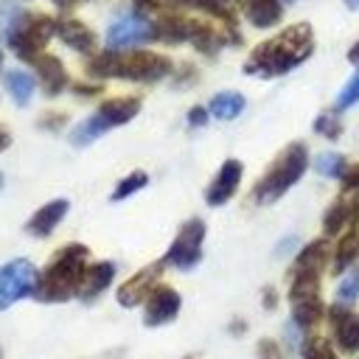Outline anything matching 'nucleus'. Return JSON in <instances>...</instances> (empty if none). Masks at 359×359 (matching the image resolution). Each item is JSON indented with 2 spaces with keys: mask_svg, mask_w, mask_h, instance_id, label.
Listing matches in <instances>:
<instances>
[{
  "mask_svg": "<svg viewBox=\"0 0 359 359\" xmlns=\"http://www.w3.org/2000/svg\"><path fill=\"white\" fill-rule=\"evenodd\" d=\"M311 50H314L311 28L306 22H297V25L280 31L278 36L261 42L250 53V59L244 65V73L272 79V76H280V73H289L292 67H297L303 59L311 56Z\"/></svg>",
  "mask_w": 359,
  "mask_h": 359,
  "instance_id": "nucleus-1",
  "label": "nucleus"
},
{
  "mask_svg": "<svg viewBox=\"0 0 359 359\" xmlns=\"http://www.w3.org/2000/svg\"><path fill=\"white\" fill-rule=\"evenodd\" d=\"M87 258H90V250L84 244L62 247L50 258L48 269L39 275L34 297L42 303H62V300L79 297V289H81V280L87 272Z\"/></svg>",
  "mask_w": 359,
  "mask_h": 359,
  "instance_id": "nucleus-2",
  "label": "nucleus"
},
{
  "mask_svg": "<svg viewBox=\"0 0 359 359\" xmlns=\"http://www.w3.org/2000/svg\"><path fill=\"white\" fill-rule=\"evenodd\" d=\"M90 76L98 79H129V81H160L171 73V62L151 50H107L87 65Z\"/></svg>",
  "mask_w": 359,
  "mask_h": 359,
  "instance_id": "nucleus-3",
  "label": "nucleus"
},
{
  "mask_svg": "<svg viewBox=\"0 0 359 359\" xmlns=\"http://www.w3.org/2000/svg\"><path fill=\"white\" fill-rule=\"evenodd\" d=\"M309 165V151L303 143H292L280 151V157L269 165V171L255 182L252 188V199L258 205H272L275 199H280L306 171Z\"/></svg>",
  "mask_w": 359,
  "mask_h": 359,
  "instance_id": "nucleus-4",
  "label": "nucleus"
},
{
  "mask_svg": "<svg viewBox=\"0 0 359 359\" xmlns=\"http://www.w3.org/2000/svg\"><path fill=\"white\" fill-rule=\"evenodd\" d=\"M56 34V20L45 17V14H22L14 20L6 42L11 45V50L25 59V62H36L42 53V48L48 45V39Z\"/></svg>",
  "mask_w": 359,
  "mask_h": 359,
  "instance_id": "nucleus-5",
  "label": "nucleus"
},
{
  "mask_svg": "<svg viewBox=\"0 0 359 359\" xmlns=\"http://www.w3.org/2000/svg\"><path fill=\"white\" fill-rule=\"evenodd\" d=\"M36 283H39V272L25 258H17L0 266V309H8L11 303L34 294Z\"/></svg>",
  "mask_w": 359,
  "mask_h": 359,
  "instance_id": "nucleus-6",
  "label": "nucleus"
},
{
  "mask_svg": "<svg viewBox=\"0 0 359 359\" xmlns=\"http://www.w3.org/2000/svg\"><path fill=\"white\" fill-rule=\"evenodd\" d=\"M202 241H205V222L202 219H188L177 238L171 241L168 252L163 255V264L177 266V269H191L202 258Z\"/></svg>",
  "mask_w": 359,
  "mask_h": 359,
  "instance_id": "nucleus-7",
  "label": "nucleus"
},
{
  "mask_svg": "<svg viewBox=\"0 0 359 359\" xmlns=\"http://www.w3.org/2000/svg\"><path fill=\"white\" fill-rule=\"evenodd\" d=\"M149 39H157L154 22L146 20L140 11L121 14L107 28V45H109V50H126V48L140 45V42H149Z\"/></svg>",
  "mask_w": 359,
  "mask_h": 359,
  "instance_id": "nucleus-8",
  "label": "nucleus"
},
{
  "mask_svg": "<svg viewBox=\"0 0 359 359\" xmlns=\"http://www.w3.org/2000/svg\"><path fill=\"white\" fill-rule=\"evenodd\" d=\"M163 266H165V264L160 261V264H151V266L140 269L137 275H132V278L118 289V303H121L123 309H132V306L146 303L149 294L157 289V278H160Z\"/></svg>",
  "mask_w": 359,
  "mask_h": 359,
  "instance_id": "nucleus-9",
  "label": "nucleus"
},
{
  "mask_svg": "<svg viewBox=\"0 0 359 359\" xmlns=\"http://www.w3.org/2000/svg\"><path fill=\"white\" fill-rule=\"evenodd\" d=\"M180 306H182V300H180V294H177L171 286H157V289L149 294V300H146L143 323H146L149 328L165 325V323H171V320L180 314Z\"/></svg>",
  "mask_w": 359,
  "mask_h": 359,
  "instance_id": "nucleus-10",
  "label": "nucleus"
},
{
  "mask_svg": "<svg viewBox=\"0 0 359 359\" xmlns=\"http://www.w3.org/2000/svg\"><path fill=\"white\" fill-rule=\"evenodd\" d=\"M328 320L334 325V339H337L339 351H345V353L359 351V314L351 311L348 306L337 303V306H328Z\"/></svg>",
  "mask_w": 359,
  "mask_h": 359,
  "instance_id": "nucleus-11",
  "label": "nucleus"
},
{
  "mask_svg": "<svg viewBox=\"0 0 359 359\" xmlns=\"http://www.w3.org/2000/svg\"><path fill=\"white\" fill-rule=\"evenodd\" d=\"M241 171H244V165H241L238 160H224V163H222L216 180L210 182V188H208V194H205V199H208L210 208L224 205V202L236 194V188H238V182H241Z\"/></svg>",
  "mask_w": 359,
  "mask_h": 359,
  "instance_id": "nucleus-12",
  "label": "nucleus"
},
{
  "mask_svg": "<svg viewBox=\"0 0 359 359\" xmlns=\"http://www.w3.org/2000/svg\"><path fill=\"white\" fill-rule=\"evenodd\" d=\"M67 199H53V202H48V205H42L31 219H28V224H25V230L31 233V236H39V238H45V236H50L53 230H56V224L65 219V213H67Z\"/></svg>",
  "mask_w": 359,
  "mask_h": 359,
  "instance_id": "nucleus-13",
  "label": "nucleus"
},
{
  "mask_svg": "<svg viewBox=\"0 0 359 359\" xmlns=\"http://www.w3.org/2000/svg\"><path fill=\"white\" fill-rule=\"evenodd\" d=\"M56 34H59V39H62L65 45H70V48L79 50V53H90V50L95 48V34H93L84 22H79V20H73V17L56 20Z\"/></svg>",
  "mask_w": 359,
  "mask_h": 359,
  "instance_id": "nucleus-14",
  "label": "nucleus"
},
{
  "mask_svg": "<svg viewBox=\"0 0 359 359\" xmlns=\"http://www.w3.org/2000/svg\"><path fill=\"white\" fill-rule=\"evenodd\" d=\"M115 278V264L112 261H98V264H90L87 272H84V280H81V289H79V297L81 300H95Z\"/></svg>",
  "mask_w": 359,
  "mask_h": 359,
  "instance_id": "nucleus-15",
  "label": "nucleus"
},
{
  "mask_svg": "<svg viewBox=\"0 0 359 359\" xmlns=\"http://www.w3.org/2000/svg\"><path fill=\"white\" fill-rule=\"evenodd\" d=\"M34 67H36V76H39L42 90H45L48 95H59V93L67 87V73H65V67H62V62H59L56 56L42 53V56L34 62Z\"/></svg>",
  "mask_w": 359,
  "mask_h": 359,
  "instance_id": "nucleus-16",
  "label": "nucleus"
},
{
  "mask_svg": "<svg viewBox=\"0 0 359 359\" xmlns=\"http://www.w3.org/2000/svg\"><path fill=\"white\" fill-rule=\"evenodd\" d=\"M140 112V101L137 98H109L98 107V115L104 118V123L112 129V126H121L126 121H132L135 115Z\"/></svg>",
  "mask_w": 359,
  "mask_h": 359,
  "instance_id": "nucleus-17",
  "label": "nucleus"
},
{
  "mask_svg": "<svg viewBox=\"0 0 359 359\" xmlns=\"http://www.w3.org/2000/svg\"><path fill=\"white\" fill-rule=\"evenodd\" d=\"M328 264V241L325 238H317L311 244H306L300 250V255L294 258V272H323Z\"/></svg>",
  "mask_w": 359,
  "mask_h": 359,
  "instance_id": "nucleus-18",
  "label": "nucleus"
},
{
  "mask_svg": "<svg viewBox=\"0 0 359 359\" xmlns=\"http://www.w3.org/2000/svg\"><path fill=\"white\" fill-rule=\"evenodd\" d=\"M244 14L255 28H269L280 20V0H244Z\"/></svg>",
  "mask_w": 359,
  "mask_h": 359,
  "instance_id": "nucleus-19",
  "label": "nucleus"
},
{
  "mask_svg": "<svg viewBox=\"0 0 359 359\" xmlns=\"http://www.w3.org/2000/svg\"><path fill=\"white\" fill-rule=\"evenodd\" d=\"M3 87L6 93L14 98L17 107H25L31 98H34V76L25 73V70H6L3 73Z\"/></svg>",
  "mask_w": 359,
  "mask_h": 359,
  "instance_id": "nucleus-20",
  "label": "nucleus"
},
{
  "mask_svg": "<svg viewBox=\"0 0 359 359\" xmlns=\"http://www.w3.org/2000/svg\"><path fill=\"white\" fill-rule=\"evenodd\" d=\"M241 109H244V95L241 93H233V90L216 93L210 98V107H208V112L213 118H219V121H233V118L241 115Z\"/></svg>",
  "mask_w": 359,
  "mask_h": 359,
  "instance_id": "nucleus-21",
  "label": "nucleus"
},
{
  "mask_svg": "<svg viewBox=\"0 0 359 359\" xmlns=\"http://www.w3.org/2000/svg\"><path fill=\"white\" fill-rule=\"evenodd\" d=\"M191 31H194V20L185 17H163L154 22V34L163 42H185L191 39Z\"/></svg>",
  "mask_w": 359,
  "mask_h": 359,
  "instance_id": "nucleus-22",
  "label": "nucleus"
},
{
  "mask_svg": "<svg viewBox=\"0 0 359 359\" xmlns=\"http://www.w3.org/2000/svg\"><path fill=\"white\" fill-rule=\"evenodd\" d=\"M323 314H325V306H323L320 297H306V300H294L292 303V323H297L303 331L317 325Z\"/></svg>",
  "mask_w": 359,
  "mask_h": 359,
  "instance_id": "nucleus-23",
  "label": "nucleus"
},
{
  "mask_svg": "<svg viewBox=\"0 0 359 359\" xmlns=\"http://www.w3.org/2000/svg\"><path fill=\"white\" fill-rule=\"evenodd\" d=\"M104 132H109V126H107L104 118L95 112V115L84 118L81 123H76V126L70 129V143H73V146H87V143L98 140Z\"/></svg>",
  "mask_w": 359,
  "mask_h": 359,
  "instance_id": "nucleus-24",
  "label": "nucleus"
},
{
  "mask_svg": "<svg viewBox=\"0 0 359 359\" xmlns=\"http://www.w3.org/2000/svg\"><path fill=\"white\" fill-rule=\"evenodd\" d=\"M345 224H351V205H348V199H337L323 216V230H325V236H337Z\"/></svg>",
  "mask_w": 359,
  "mask_h": 359,
  "instance_id": "nucleus-25",
  "label": "nucleus"
},
{
  "mask_svg": "<svg viewBox=\"0 0 359 359\" xmlns=\"http://www.w3.org/2000/svg\"><path fill=\"white\" fill-rule=\"evenodd\" d=\"M356 255H359V236H356V233H348V236L339 241V247H337V255H334V272H345Z\"/></svg>",
  "mask_w": 359,
  "mask_h": 359,
  "instance_id": "nucleus-26",
  "label": "nucleus"
},
{
  "mask_svg": "<svg viewBox=\"0 0 359 359\" xmlns=\"http://www.w3.org/2000/svg\"><path fill=\"white\" fill-rule=\"evenodd\" d=\"M314 168H317V174H323V177H342V174L348 171L345 157L337 154V151H325V154H320V157L314 160Z\"/></svg>",
  "mask_w": 359,
  "mask_h": 359,
  "instance_id": "nucleus-27",
  "label": "nucleus"
},
{
  "mask_svg": "<svg viewBox=\"0 0 359 359\" xmlns=\"http://www.w3.org/2000/svg\"><path fill=\"white\" fill-rule=\"evenodd\" d=\"M146 182H149L146 171H132V174H129V177H123V180L118 182V188L112 191V202H121V199L132 196V194H135V191H140Z\"/></svg>",
  "mask_w": 359,
  "mask_h": 359,
  "instance_id": "nucleus-28",
  "label": "nucleus"
},
{
  "mask_svg": "<svg viewBox=\"0 0 359 359\" xmlns=\"http://www.w3.org/2000/svg\"><path fill=\"white\" fill-rule=\"evenodd\" d=\"M303 359H337V351L325 337H311L303 342Z\"/></svg>",
  "mask_w": 359,
  "mask_h": 359,
  "instance_id": "nucleus-29",
  "label": "nucleus"
},
{
  "mask_svg": "<svg viewBox=\"0 0 359 359\" xmlns=\"http://www.w3.org/2000/svg\"><path fill=\"white\" fill-rule=\"evenodd\" d=\"M359 297V266H353L337 286V300L339 303H353Z\"/></svg>",
  "mask_w": 359,
  "mask_h": 359,
  "instance_id": "nucleus-30",
  "label": "nucleus"
},
{
  "mask_svg": "<svg viewBox=\"0 0 359 359\" xmlns=\"http://www.w3.org/2000/svg\"><path fill=\"white\" fill-rule=\"evenodd\" d=\"M314 132L317 135H323V137H339V132H342V123H339V118H337V112H323L317 121H314Z\"/></svg>",
  "mask_w": 359,
  "mask_h": 359,
  "instance_id": "nucleus-31",
  "label": "nucleus"
},
{
  "mask_svg": "<svg viewBox=\"0 0 359 359\" xmlns=\"http://www.w3.org/2000/svg\"><path fill=\"white\" fill-rule=\"evenodd\" d=\"M359 101V70L353 73V79L342 87V93L337 95V109H348V107H353Z\"/></svg>",
  "mask_w": 359,
  "mask_h": 359,
  "instance_id": "nucleus-32",
  "label": "nucleus"
},
{
  "mask_svg": "<svg viewBox=\"0 0 359 359\" xmlns=\"http://www.w3.org/2000/svg\"><path fill=\"white\" fill-rule=\"evenodd\" d=\"M258 353L264 359H280V351H278V342L275 339H261L258 342Z\"/></svg>",
  "mask_w": 359,
  "mask_h": 359,
  "instance_id": "nucleus-33",
  "label": "nucleus"
},
{
  "mask_svg": "<svg viewBox=\"0 0 359 359\" xmlns=\"http://www.w3.org/2000/svg\"><path fill=\"white\" fill-rule=\"evenodd\" d=\"M208 115H210L208 109H202V107H194V109L188 112V123H191V126H205V123H208Z\"/></svg>",
  "mask_w": 359,
  "mask_h": 359,
  "instance_id": "nucleus-34",
  "label": "nucleus"
},
{
  "mask_svg": "<svg viewBox=\"0 0 359 359\" xmlns=\"http://www.w3.org/2000/svg\"><path fill=\"white\" fill-rule=\"evenodd\" d=\"M8 146H11V135H8V132L0 126V151H6Z\"/></svg>",
  "mask_w": 359,
  "mask_h": 359,
  "instance_id": "nucleus-35",
  "label": "nucleus"
},
{
  "mask_svg": "<svg viewBox=\"0 0 359 359\" xmlns=\"http://www.w3.org/2000/svg\"><path fill=\"white\" fill-rule=\"evenodd\" d=\"M264 303H266V309H272V306H275V292H272V289H266V294H264Z\"/></svg>",
  "mask_w": 359,
  "mask_h": 359,
  "instance_id": "nucleus-36",
  "label": "nucleus"
},
{
  "mask_svg": "<svg viewBox=\"0 0 359 359\" xmlns=\"http://www.w3.org/2000/svg\"><path fill=\"white\" fill-rule=\"evenodd\" d=\"M348 59H351V62H359V42H356V45L348 50Z\"/></svg>",
  "mask_w": 359,
  "mask_h": 359,
  "instance_id": "nucleus-37",
  "label": "nucleus"
},
{
  "mask_svg": "<svg viewBox=\"0 0 359 359\" xmlns=\"http://www.w3.org/2000/svg\"><path fill=\"white\" fill-rule=\"evenodd\" d=\"M345 3H348V6H359V0H345Z\"/></svg>",
  "mask_w": 359,
  "mask_h": 359,
  "instance_id": "nucleus-38",
  "label": "nucleus"
},
{
  "mask_svg": "<svg viewBox=\"0 0 359 359\" xmlns=\"http://www.w3.org/2000/svg\"><path fill=\"white\" fill-rule=\"evenodd\" d=\"M56 3H76V0H56Z\"/></svg>",
  "mask_w": 359,
  "mask_h": 359,
  "instance_id": "nucleus-39",
  "label": "nucleus"
},
{
  "mask_svg": "<svg viewBox=\"0 0 359 359\" xmlns=\"http://www.w3.org/2000/svg\"><path fill=\"white\" fill-rule=\"evenodd\" d=\"M0 67H3V50H0Z\"/></svg>",
  "mask_w": 359,
  "mask_h": 359,
  "instance_id": "nucleus-40",
  "label": "nucleus"
},
{
  "mask_svg": "<svg viewBox=\"0 0 359 359\" xmlns=\"http://www.w3.org/2000/svg\"><path fill=\"white\" fill-rule=\"evenodd\" d=\"M0 188H3V174H0Z\"/></svg>",
  "mask_w": 359,
  "mask_h": 359,
  "instance_id": "nucleus-41",
  "label": "nucleus"
},
{
  "mask_svg": "<svg viewBox=\"0 0 359 359\" xmlns=\"http://www.w3.org/2000/svg\"><path fill=\"white\" fill-rule=\"evenodd\" d=\"M174 3H185V0H174Z\"/></svg>",
  "mask_w": 359,
  "mask_h": 359,
  "instance_id": "nucleus-42",
  "label": "nucleus"
},
{
  "mask_svg": "<svg viewBox=\"0 0 359 359\" xmlns=\"http://www.w3.org/2000/svg\"><path fill=\"white\" fill-rule=\"evenodd\" d=\"M185 359H194V356H185Z\"/></svg>",
  "mask_w": 359,
  "mask_h": 359,
  "instance_id": "nucleus-43",
  "label": "nucleus"
}]
</instances>
